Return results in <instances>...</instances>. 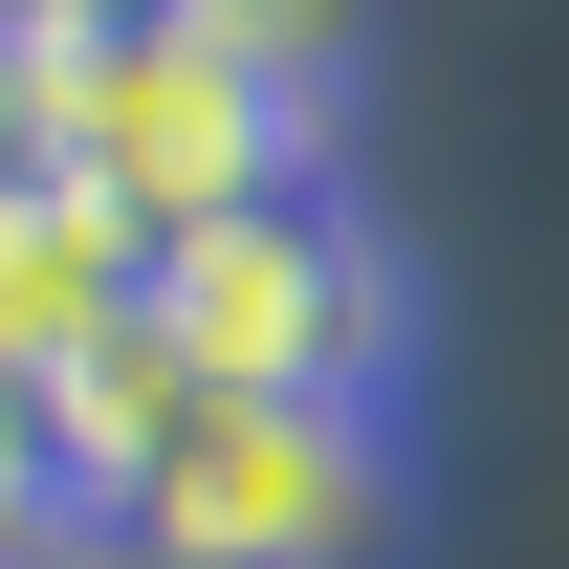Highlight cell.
Wrapping results in <instances>:
<instances>
[{"label": "cell", "mask_w": 569, "mask_h": 569, "mask_svg": "<svg viewBox=\"0 0 569 569\" xmlns=\"http://www.w3.org/2000/svg\"><path fill=\"white\" fill-rule=\"evenodd\" d=\"M0 176H44V67H22V0H0Z\"/></svg>", "instance_id": "8992f818"}, {"label": "cell", "mask_w": 569, "mask_h": 569, "mask_svg": "<svg viewBox=\"0 0 569 569\" xmlns=\"http://www.w3.org/2000/svg\"><path fill=\"white\" fill-rule=\"evenodd\" d=\"M0 548H44V569H110V482L67 460V417L0 372Z\"/></svg>", "instance_id": "5b68a950"}, {"label": "cell", "mask_w": 569, "mask_h": 569, "mask_svg": "<svg viewBox=\"0 0 569 569\" xmlns=\"http://www.w3.org/2000/svg\"><path fill=\"white\" fill-rule=\"evenodd\" d=\"M417 503V395H198L110 482V569H395Z\"/></svg>", "instance_id": "6da1fadb"}, {"label": "cell", "mask_w": 569, "mask_h": 569, "mask_svg": "<svg viewBox=\"0 0 569 569\" xmlns=\"http://www.w3.org/2000/svg\"><path fill=\"white\" fill-rule=\"evenodd\" d=\"M153 329H176L198 395H417L438 284H417V241L372 219V176H307V198H263V219L153 241Z\"/></svg>", "instance_id": "7a4b0ae2"}, {"label": "cell", "mask_w": 569, "mask_h": 569, "mask_svg": "<svg viewBox=\"0 0 569 569\" xmlns=\"http://www.w3.org/2000/svg\"><path fill=\"white\" fill-rule=\"evenodd\" d=\"M132 329H153V219L88 198L67 153H44V176H0V372H22V395H67V372L132 351Z\"/></svg>", "instance_id": "3957f363"}, {"label": "cell", "mask_w": 569, "mask_h": 569, "mask_svg": "<svg viewBox=\"0 0 569 569\" xmlns=\"http://www.w3.org/2000/svg\"><path fill=\"white\" fill-rule=\"evenodd\" d=\"M0 569H44V548H0Z\"/></svg>", "instance_id": "52a82bcc"}, {"label": "cell", "mask_w": 569, "mask_h": 569, "mask_svg": "<svg viewBox=\"0 0 569 569\" xmlns=\"http://www.w3.org/2000/svg\"><path fill=\"white\" fill-rule=\"evenodd\" d=\"M153 22H198L219 67L307 88V110H351V88H372V22H351V0H153Z\"/></svg>", "instance_id": "277c9868"}]
</instances>
